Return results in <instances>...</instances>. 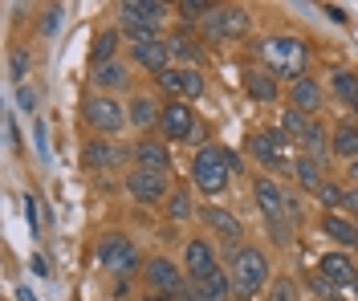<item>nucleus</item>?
Segmentation results:
<instances>
[{
  "label": "nucleus",
  "instance_id": "f257e3e1",
  "mask_svg": "<svg viewBox=\"0 0 358 301\" xmlns=\"http://www.w3.org/2000/svg\"><path fill=\"white\" fill-rule=\"evenodd\" d=\"M228 171H241V159L228 155L224 147H200L192 159V184L200 187L203 196H220L228 187Z\"/></svg>",
  "mask_w": 358,
  "mask_h": 301
},
{
  "label": "nucleus",
  "instance_id": "f03ea898",
  "mask_svg": "<svg viewBox=\"0 0 358 301\" xmlns=\"http://www.w3.org/2000/svg\"><path fill=\"white\" fill-rule=\"evenodd\" d=\"M232 289L241 293V298H257L261 289L268 285V256L261 253V249H236V256H232Z\"/></svg>",
  "mask_w": 358,
  "mask_h": 301
},
{
  "label": "nucleus",
  "instance_id": "7ed1b4c3",
  "mask_svg": "<svg viewBox=\"0 0 358 301\" xmlns=\"http://www.w3.org/2000/svg\"><path fill=\"white\" fill-rule=\"evenodd\" d=\"M261 57H265L268 66L277 73H293V78H306V57H310V49L306 41H297V37H268L265 45H261Z\"/></svg>",
  "mask_w": 358,
  "mask_h": 301
},
{
  "label": "nucleus",
  "instance_id": "20e7f679",
  "mask_svg": "<svg viewBox=\"0 0 358 301\" xmlns=\"http://www.w3.org/2000/svg\"><path fill=\"white\" fill-rule=\"evenodd\" d=\"M98 260L110 269L114 277H131L134 269H138V249H134L131 236L110 232V236H102V240H98Z\"/></svg>",
  "mask_w": 358,
  "mask_h": 301
},
{
  "label": "nucleus",
  "instance_id": "39448f33",
  "mask_svg": "<svg viewBox=\"0 0 358 301\" xmlns=\"http://www.w3.org/2000/svg\"><path fill=\"white\" fill-rule=\"evenodd\" d=\"M82 115H86V122L94 126V131H102V135H118V131L131 122L127 106H118V102H114V98H106V94L90 98L86 106H82Z\"/></svg>",
  "mask_w": 358,
  "mask_h": 301
},
{
  "label": "nucleus",
  "instance_id": "423d86ee",
  "mask_svg": "<svg viewBox=\"0 0 358 301\" xmlns=\"http://www.w3.org/2000/svg\"><path fill=\"white\" fill-rule=\"evenodd\" d=\"M248 13L245 8H236V4H220L208 21H203V33L212 37V41H236V37H245L248 33Z\"/></svg>",
  "mask_w": 358,
  "mask_h": 301
},
{
  "label": "nucleus",
  "instance_id": "0eeeda50",
  "mask_svg": "<svg viewBox=\"0 0 358 301\" xmlns=\"http://www.w3.org/2000/svg\"><path fill=\"white\" fill-rule=\"evenodd\" d=\"M159 86L171 94L176 102H187V106H192V102L203 94V73L192 70V66H183V70H176V66H171L167 73H159Z\"/></svg>",
  "mask_w": 358,
  "mask_h": 301
},
{
  "label": "nucleus",
  "instance_id": "6e6552de",
  "mask_svg": "<svg viewBox=\"0 0 358 301\" xmlns=\"http://www.w3.org/2000/svg\"><path fill=\"white\" fill-rule=\"evenodd\" d=\"M118 17H122V29H159L167 17V4L163 0H122Z\"/></svg>",
  "mask_w": 358,
  "mask_h": 301
},
{
  "label": "nucleus",
  "instance_id": "1a4fd4ad",
  "mask_svg": "<svg viewBox=\"0 0 358 301\" xmlns=\"http://www.w3.org/2000/svg\"><path fill=\"white\" fill-rule=\"evenodd\" d=\"M143 281H147V289H151L155 298H176L179 289H183V277H179V269L167 256L147 260V265H143Z\"/></svg>",
  "mask_w": 358,
  "mask_h": 301
},
{
  "label": "nucleus",
  "instance_id": "9d476101",
  "mask_svg": "<svg viewBox=\"0 0 358 301\" xmlns=\"http://www.w3.org/2000/svg\"><path fill=\"white\" fill-rule=\"evenodd\" d=\"M159 126H163V139H192L196 135V115H192V106L187 102H167L163 110H159Z\"/></svg>",
  "mask_w": 358,
  "mask_h": 301
},
{
  "label": "nucleus",
  "instance_id": "9b49d317",
  "mask_svg": "<svg viewBox=\"0 0 358 301\" xmlns=\"http://www.w3.org/2000/svg\"><path fill=\"white\" fill-rule=\"evenodd\" d=\"M127 191L138 204H163L167 200V175H159V171H131L127 175Z\"/></svg>",
  "mask_w": 358,
  "mask_h": 301
},
{
  "label": "nucleus",
  "instance_id": "f8f14e48",
  "mask_svg": "<svg viewBox=\"0 0 358 301\" xmlns=\"http://www.w3.org/2000/svg\"><path fill=\"white\" fill-rule=\"evenodd\" d=\"M252 196H257V208H261V216H265V224L289 216V200L281 196V187L273 184V179H257V184H252Z\"/></svg>",
  "mask_w": 358,
  "mask_h": 301
},
{
  "label": "nucleus",
  "instance_id": "ddd939ff",
  "mask_svg": "<svg viewBox=\"0 0 358 301\" xmlns=\"http://www.w3.org/2000/svg\"><path fill=\"white\" fill-rule=\"evenodd\" d=\"M183 269H187L192 281L212 277V273H216V253H212V244H208V240H187V249H183Z\"/></svg>",
  "mask_w": 358,
  "mask_h": 301
},
{
  "label": "nucleus",
  "instance_id": "4468645a",
  "mask_svg": "<svg viewBox=\"0 0 358 301\" xmlns=\"http://www.w3.org/2000/svg\"><path fill=\"white\" fill-rule=\"evenodd\" d=\"M131 61L143 66L147 73H167L171 70V49H167V37L163 41H151V45H131Z\"/></svg>",
  "mask_w": 358,
  "mask_h": 301
},
{
  "label": "nucleus",
  "instance_id": "2eb2a0df",
  "mask_svg": "<svg viewBox=\"0 0 358 301\" xmlns=\"http://www.w3.org/2000/svg\"><path fill=\"white\" fill-rule=\"evenodd\" d=\"M317 277H326L334 289H342V285H355L358 273H355V260L346 253H326L317 260Z\"/></svg>",
  "mask_w": 358,
  "mask_h": 301
},
{
  "label": "nucleus",
  "instance_id": "dca6fc26",
  "mask_svg": "<svg viewBox=\"0 0 358 301\" xmlns=\"http://www.w3.org/2000/svg\"><path fill=\"white\" fill-rule=\"evenodd\" d=\"M289 139L281 131H268V135H257L252 139V155L265 163V167H289V155H285Z\"/></svg>",
  "mask_w": 358,
  "mask_h": 301
},
{
  "label": "nucleus",
  "instance_id": "f3484780",
  "mask_svg": "<svg viewBox=\"0 0 358 301\" xmlns=\"http://www.w3.org/2000/svg\"><path fill=\"white\" fill-rule=\"evenodd\" d=\"M167 167H171V155H167L163 142L143 139L134 147V171H159V175H167Z\"/></svg>",
  "mask_w": 358,
  "mask_h": 301
},
{
  "label": "nucleus",
  "instance_id": "a211bd4d",
  "mask_svg": "<svg viewBox=\"0 0 358 301\" xmlns=\"http://www.w3.org/2000/svg\"><path fill=\"white\" fill-rule=\"evenodd\" d=\"M322 82L317 78H297L293 82V90H289V102H293V110H301V115H317L322 110Z\"/></svg>",
  "mask_w": 358,
  "mask_h": 301
},
{
  "label": "nucleus",
  "instance_id": "6ab92c4d",
  "mask_svg": "<svg viewBox=\"0 0 358 301\" xmlns=\"http://www.w3.org/2000/svg\"><path fill=\"white\" fill-rule=\"evenodd\" d=\"M203 220H208V228L216 232V236H224L228 244H241V240H245L241 220H236V216H228L224 208H203Z\"/></svg>",
  "mask_w": 358,
  "mask_h": 301
},
{
  "label": "nucleus",
  "instance_id": "aec40b11",
  "mask_svg": "<svg viewBox=\"0 0 358 301\" xmlns=\"http://www.w3.org/2000/svg\"><path fill=\"white\" fill-rule=\"evenodd\" d=\"M167 49H171V57H176V61H187V66L203 57L200 37H196V33H187V29H176V33L167 37Z\"/></svg>",
  "mask_w": 358,
  "mask_h": 301
},
{
  "label": "nucleus",
  "instance_id": "412c9836",
  "mask_svg": "<svg viewBox=\"0 0 358 301\" xmlns=\"http://www.w3.org/2000/svg\"><path fill=\"white\" fill-rule=\"evenodd\" d=\"M293 175H297V184L306 187V191H313V196H317V187L326 184V167H322V159H313V155H297V159H293Z\"/></svg>",
  "mask_w": 358,
  "mask_h": 301
},
{
  "label": "nucleus",
  "instance_id": "4be33fe9",
  "mask_svg": "<svg viewBox=\"0 0 358 301\" xmlns=\"http://www.w3.org/2000/svg\"><path fill=\"white\" fill-rule=\"evenodd\" d=\"M94 86L98 90H127L131 86V70H127V61H110V66H102V70H94Z\"/></svg>",
  "mask_w": 358,
  "mask_h": 301
},
{
  "label": "nucleus",
  "instance_id": "5701e85b",
  "mask_svg": "<svg viewBox=\"0 0 358 301\" xmlns=\"http://www.w3.org/2000/svg\"><path fill=\"white\" fill-rule=\"evenodd\" d=\"M118 41H122V33H118V29H106V33H102V37L94 41V53H90L94 70H102V66L118 61Z\"/></svg>",
  "mask_w": 358,
  "mask_h": 301
},
{
  "label": "nucleus",
  "instance_id": "b1692460",
  "mask_svg": "<svg viewBox=\"0 0 358 301\" xmlns=\"http://www.w3.org/2000/svg\"><path fill=\"white\" fill-rule=\"evenodd\" d=\"M322 232L334 240V244H355L358 249V224L355 220H342V216H326L322 220Z\"/></svg>",
  "mask_w": 358,
  "mask_h": 301
},
{
  "label": "nucleus",
  "instance_id": "393cba45",
  "mask_svg": "<svg viewBox=\"0 0 358 301\" xmlns=\"http://www.w3.org/2000/svg\"><path fill=\"white\" fill-rule=\"evenodd\" d=\"M330 151L334 155H342L346 163H355L358 159V126L355 122H342L334 131V142H330Z\"/></svg>",
  "mask_w": 358,
  "mask_h": 301
},
{
  "label": "nucleus",
  "instance_id": "a878e982",
  "mask_svg": "<svg viewBox=\"0 0 358 301\" xmlns=\"http://www.w3.org/2000/svg\"><path fill=\"white\" fill-rule=\"evenodd\" d=\"M196 293H200V301H228V293H232V277H224L220 269H216L212 277L196 281Z\"/></svg>",
  "mask_w": 358,
  "mask_h": 301
},
{
  "label": "nucleus",
  "instance_id": "bb28decb",
  "mask_svg": "<svg viewBox=\"0 0 358 301\" xmlns=\"http://www.w3.org/2000/svg\"><path fill=\"white\" fill-rule=\"evenodd\" d=\"M245 90H248V98H257V102H273V98H277V82H273L268 73L248 70L245 73Z\"/></svg>",
  "mask_w": 358,
  "mask_h": 301
},
{
  "label": "nucleus",
  "instance_id": "cd10ccee",
  "mask_svg": "<svg viewBox=\"0 0 358 301\" xmlns=\"http://www.w3.org/2000/svg\"><path fill=\"white\" fill-rule=\"evenodd\" d=\"M159 110H163V106H155L151 98H134L131 106H127V115H131V126H138V131H147V126H151V122L159 118Z\"/></svg>",
  "mask_w": 358,
  "mask_h": 301
},
{
  "label": "nucleus",
  "instance_id": "c85d7f7f",
  "mask_svg": "<svg viewBox=\"0 0 358 301\" xmlns=\"http://www.w3.org/2000/svg\"><path fill=\"white\" fill-rule=\"evenodd\" d=\"M330 142H334V139L326 135V126H322V122H310V131L301 135V142H297V147H306V155H313V159H322Z\"/></svg>",
  "mask_w": 358,
  "mask_h": 301
},
{
  "label": "nucleus",
  "instance_id": "c756f323",
  "mask_svg": "<svg viewBox=\"0 0 358 301\" xmlns=\"http://www.w3.org/2000/svg\"><path fill=\"white\" fill-rule=\"evenodd\" d=\"M86 163H90V167H114V163H122V151H114L110 142L94 139L86 147Z\"/></svg>",
  "mask_w": 358,
  "mask_h": 301
},
{
  "label": "nucleus",
  "instance_id": "7c9ffc66",
  "mask_svg": "<svg viewBox=\"0 0 358 301\" xmlns=\"http://www.w3.org/2000/svg\"><path fill=\"white\" fill-rule=\"evenodd\" d=\"M330 90L342 98V102H350L355 106V98H358V78L350 70H334V78H330Z\"/></svg>",
  "mask_w": 358,
  "mask_h": 301
},
{
  "label": "nucleus",
  "instance_id": "2f4dec72",
  "mask_svg": "<svg viewBox=\"0 0 358 301\" xmlns=\"http://www.w3.org/2000/svg\"><path fill=\"white\" fill-rule=\"evenodd\" d=\"M310 122H313V118H306L301 110H285V115H281V135L293 139V142H301V135L310 131Z\"/></svg>",
  "mask_w": 358,
  "mask_h": 301
},
{
  "label": "nucleus",
  "instance_id": "473e14b6",
  "mask_svg": "<svg viewBox=\"0 0 358 301\" xmlns=\"http://www.w3.org/2000/svg\"><path fill=\"white\" fill-rule=\"evenodd\" d=\"M216 8H220V4H212V0H183V4H176V13L183 21H208Z\"/></svg>",
  "mask_w": 358,
  "mask_h": 301
},
{
  "label": "nucleus",
  "instance_id": "72a5a7b5",
  "mask_svg": "<svg viewBox=\"0 0 358 301\" xmlns=\"http://www.w3.org/2000/svg\"><path fill=\"white\" fill-rule=\"evenodd\" d=\"M317 200H322V208H342V204H346V191H342L334 179H326V184L317 187Z\"/></svg>",
  "mask_w": 358,
  "mask_h": 301
},
{
  "label": "nucleus",
  "instance_id": "f704fd0d",
  "mask_svg": "<svg viewBox=\"0 0 358 301\" xmlns=\"http://www.w3.org/2000/svg\"><path fill=\"white\" fill-rule=\"evenodd\" d=\"M167 212H171V220H187V216H192V196H187V191H176V196H171V204H167Z\"/></svg>",
  "mask_w": 358,
  "mask_h": 301
},
{
  "label": "nucleus",
  "instance_id": "c9c22d12",
  "mask_svg": "<svg viewBox=\"0 0 358 301\" xmlns=\"http://www.w3.org/2000/svg\"><path fill=\"white\" fill-rule=\"evenodd\" d=\"M268 301H297V289H293L289 277H277L273 289H268Z\"/></svg>",
  "mask_w": 358,
  "mask_h": 301
},
{
  "label": "nucleus",
  "instance_id": "e433bc0d",
  "mask_svg": "<svg viewBox=\"0 0 358 301\" xmlns=\"http://www.w3.org/2000/svg\"><path fill=\"white\" fill-rule=\"evenodd\" d=\"M29 66H33V61H29V53H24V49H17V53H13V82H17V86L24 82Z\"/></svg>",
  "mask_w": 358,
  "mask_h": 301
},
{
  "label": "nucleus",
  "instance_id": "4c0bfd02",
  "mask_svg": "<svg viewBox=\"0 0 358 301\" xmlns=\"http://www.w3.org/2000/svg\"><path fill=\"white\" fill-rule=\"evenodd\" d=\"M268 232H273V240H277V244H289V240H293V228L285 224V220H273Z\"/></svg>",
  "mask_w": 358,
  "mask_h": 301
},
{
  "label": "nucleus",
  "instance_id": "58836bf2",
  "mask_svg": "<svg viewBox=\"0 0 358 301\" xmlns=\"http://www.w3.org/2000/svg\"><path fill=\"white\" fill-rule=\"evenodd\" d=\"M17 106H21L24 115H33V110H37V98H33L29 86H17Z\"/></svg>",
  "mask_w": 358,
  "mask_h": 301
},
{
  "label": "nucleus",
  "instance_id": "ea45409f",
  "mask_svg": "<svg viewBox=\"0 0 358 301\" xmlns=\"http://www.w3.org/2000/svg\"><path fill=\"white\" fill-rule=\"evenodd\" d=\"M4 135H8V147L13 151H21V131H17V118L4 115Z\"/></svg>",
  "mask_w": 358,
  "mask_h": 301
},
{
  "label": "nucleus",
  "instance_id": "a19ab883",
  "mask_svg": "<svg viewBox=\"0 0 358 301\" xmlns=\"http://www.w3.org/2000/svg\"><path fill=\"white\" fill-rule=\"evenodd\" d=\"M33 142H37V159H49V147H45V122H33Z\"/></svg>",
  "mask_w": 358,
  "mask_h": 301
},
{
  "label": "nucleus",
  "instance_id": "79ce46f5",
  "mask_svg": "<svg viewBox=\"0 0 358 301\" xmlns=\"http://www.w3.org/2000/svg\"><path fill=\"white\" fill-rule=\"evenodd\" d=\"M24 220H29V228L41 224V216H37V200H33V196H24Z\"/></svg>",
  "mask_w": 358,
  "mask_h": 301
},
{
  "label": "nucleus",
  "instance_id": "37998d69",
  "mask_svg": "<svg viewBox=\"0 0 358 301\" xmlns=\"http://www.w3.org/2000/svg\"><path fill=\"white\" fill-rule=\"evenodd\" d=\"M313 293H317V298H338V289L326 277H313Z\"/></svg>",
  "mask_w": 358,
  "mask_h": 301
},
{
  "label": "nucleus",
  "instance_id": "c03bdc74",
  "mask_svg": "<svg viewBox=\"0 0 358 301\" xmlns=\"http://www.w3.org/2000/svg\"><path fill=\"white\" fill-rule=\"evenodd\" d=\"M342 208L350 212V220L358 224V187H350V191H346V204H342Z\"/></svg>",
  "mask_w": 358,
  "mask_h": 301
},
{
  "label": "nucleus",
  "instance_id": "a18cd8bd",
  "mask_svg": "<svg viewBox=\"0 0 358 301\" xmlns=\"http://www.w3.org/2000/svg\"><path fill=\"white\" fill-rule=\"evenodd\" d=\"M326 17H330V21H338V24L350 21V17H346V8H338V4H326Z\"/></svg>",
  "mask_w": 358,
  "mask_h": 301
},
{
  "label": "nucleus",
  "instance_id": "49530a36",
  "mask_svg": "<svg viewBox=\"0 0 358 301\" xmlns=\"http://www.w3.org/2000/svg\"><path fill=\"white\" fill-rule=\"evenodd\" d=\"M57 21H62V8H49V17H45V33H57Z\"/></svg>",
  "mask_w": 358,
  "mask_h": 301
},
{
  "label": "nucleus",
  "instance_id": "de8ad7c7",
  "mask_svg": "<svg viewBox=\"0 0 358 301\" xmlns=\"http://www.w3.org/2000/svg\"><path fill=\"white\" fill-rule=\"evenodd\" d=\"M346 179L358 187V159H355V163H346Z\"/></svg>",
  "mask_w": 358,
  "mask_h": 301
},
{
  "label": "nucleus",
  "instance_id": "09e8293b",
  "mask_svg": "<svg viewBox=\"0 0 358 301\" xmlns=\"http://www.w3.org/2000/svg\"><path fill=\"white\" fill-rule=\"evenodd\" d=\"M17 301H37V298H33V289H29V285H21V289H17Z\"/></svg>",
  "mask_w": 358,
  "mask_h": 301
},
{
  "label": "nucleus",
  "instance_id": "8fccbe9b",
  "mask_svg": "<svg viewBox=\"0 0 358 301\" xmlns=\"http://www.w3.org/2000/svg\"><path fill=\"white\" fill-rule=\"evenodd\" d=\"M143 301H171V298H155V293H151V298H143Z\"/></svg>",
  "mask_w": 358,
  "mask_h": 301
},
{
  "label": "nucleus",
  "instance_id": "3c124183",
  "mask_svg": "<svg viewBox=\"0 0 358 301\" xmlns=\"http://www.w3.org/2000/svg\"><path fill=\"white\" fill-rule=\"evenodd\" d=\"M355 118H358V98H355Z\"/></svg>",
  "mask_w": 358,
  "mask_h": 301
},
{
  "label": "nucleus",
  "instance_id": "603ef678",
  "mask_svg": "<svg viewBox=\"0 0 358 301\" xmlns=\"http://www.w3.org/2000/svg\"><path fill=\"white\" fill-rule=\"evenodd\" d=\"M355 298H358V281H355Z\"/></svg>",
  "mask_w": 358,
  "mask_h": 301
}]
</instances>
